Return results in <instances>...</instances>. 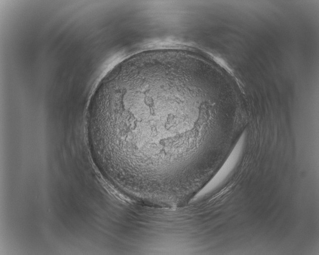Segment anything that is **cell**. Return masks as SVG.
Here are the masks:
<instances>
[{
	"mask_svg": "<svg viewBox=\"0 0 319 255\" xmlns=\"http://www.w3.org/2000/svg\"><path fill=\"white\" fill-rule=\"evenodd\" d=\"M190 81L173 70H144L115 80L98 94L89 133L113 174L160 188L186 179L206 130Z\"/></svg>",
	"mask_w": 319,
	"mask_h": 255,
	"instance_id": "1",
	"label": "cell"
}]
</instances>
